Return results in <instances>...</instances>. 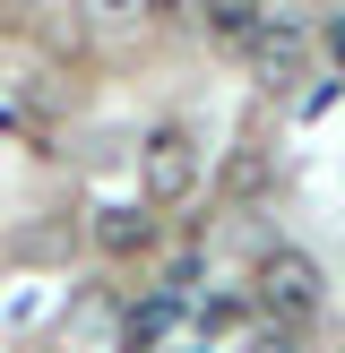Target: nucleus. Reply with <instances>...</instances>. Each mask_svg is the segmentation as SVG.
Instances as JSON below:
<instances>
[{
  "label": "nucleus",
  "instance_id": "1",
  "mask_svg": "<svg viewBox=\"0 0 345 353\" xmlns=\"http://www.w3.org/2000/svg\"><path fill=\"white\" fill-rule=\"evenodd\" d=\"M319 302H328V285H319V268H310L293 241H276V250H259V268H250V310L268 327H310L319 319Z\"/></svg>",
  "mask_w": 345,
  "mask_h": 353
},
{
  "label": "nucleus",
  "instance_id": "2",
  "mask_svg": "<svg viewBox=\"0 0 345 353\" xmlns=\"http://www.w3.org/2000/svg\"><path fill=\"white\" fill-rule=\"evenodd\" d=\"M199 138L181 130V121H155L147 138H138V199L147 207H172V199H190L199 190Z\"/></svg>",
  "mask_w": 345,
  "mask_h": 353
},
{
  "label": "nucleus",
  "instance_id": "3",
  "mask_svg": "<svg viewBox=\"0 0 345 353\" xmlns=\"http://www.w3.org/2000/svg\"><path fill=\"white\" fill-rule=\"evenodd\" d=\"M86 233H95V250H103V259H121V268H130V259H147V250H155V207H147V199L95 207V224H86Z\"/></svg>",
  "mask_w": 345,
  "mask_h": 353
},
{
  "label": "nucleus",
  "instance_id": "4",
  "mask_svg": "<svg viewBox=\"0 0 345 353\" xmlns=\"http://www.w3.org/2000/svg\"><path fill=\"white\" fill-rule=\"evenodd\" d=\"M250 52H259V69H268V78H285V69L310 52V26H302V17H268V9H259V34H250Z\"/></svg>",
  "mask_w": 345,
  "mask_h": 353
},
{
  "label": "nucleus",
  "instance_id": "5",
  "mask_svg": "<svg viewBox=\"0 0 345 353\" xmlns=\"http://www.w3.org/2000/svg\"><path fill=\"white\" fill-rule=\"evenodd\" d=\"M172 327H181V302H172V293H155V302H138L130 319H121V353H164Z\"/></svg>",
  "mask_w": 345,
  "mask_h": 353
},
{
  "label": "nucleus",
  "instance_id": "6",
  "mask_svg": "<svg viewBox=\"0 0 345 353\" xmlns=\"http://www.w3.org/2000/svg\"><path fill=\"white\" fill-rule=\"evenodd\" d=\"M199 17H207L216 43H250V34H259V9H250V0H216V9H199Z\"/></svg>",
  "mask_w": 345,
  "mask_h": 353
},
{
  "label": "nucleus",
  "instance_id": "7",
  "mask_svg": "<svg viewBox=\"0 0 345 353\" xmlns=\"http://www.w3.org/2000/svg\"><path fill=\"white\" fill-rule=\"evenodd\" d=\"M319 43H328V61H345V17H337V26H319Z\"/></svg>",
  "mask_w": 345,
  "mask_h": 353
}]
</instances>
